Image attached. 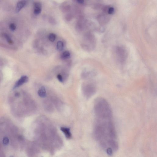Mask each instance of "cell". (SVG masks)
<instances>
[{
	"label": "cell",
	"mask_w": 157,
	"mask_h": 157,
	"mask_svg": "<svg viewBox=\"0 0 157 157\" xmlns=\"http://www.w3.org/2000/svg\"><path fill=\"white\" fill-rule=\"evenodd\" d=\"M94 107L96 118L94 138L108 155H112L118 150V143L112 108L107 101L102 98L97 99Z\"/></svg>",
	"instance_id": "obj_1"
},
{
	"label": "cell",
	"mask_w": 157,
	"mask_h": 157,
	"mask_svg": "<svg viewBox=\"0 0 157 157\" xmlns=\"http://www.w3.org/2000/svg\"><path fill=\"white\" fill-rule=\"evenodd\" d=\"M117 58L120 63H123L127 58V53L125 49L121 47H117L116 49Z\"/></svg>",
	"instance_id": "obj_2"
},
{
	"label": "cell",
	"mask_w": 157,
	"mask_h": 157,
	"mask_svg": "<svg viewBox=\"0 0 157 157\" xmlns=\"http://www.w3.org/2000/svg\"><path fill=\"white\" fill-rule=\"evenodd\" d=\"M28 78L27 76H23L21 77V78L16 82L14 88H16L20 86L24 83L28 81Z\"/></svg>",
	"instance_id": "obj_3"
},
{
	"label": "cell",
	"mask_w": 157,
	"mask_h": 157,
	"mask_svg": "<svg viewBox=\"0 0 157 157\" xmlns=\"http://www.w3.org/2000/svg\"><path fill=\"white\" fill-rule=\"evenodd\" d=\"M42 6L40 3L36 2L34 4V13L35 15L40 14L42 11Z\"/></svg>",
	"instance_id": "obj_4"
},
{
	"label": "cell",
	"mask_w": 157,
	"mask_h": 157,
	"mask_svg": "<svg viewBox=\"0 0 157 157\" xmlns=\"http://www.w3.org/2000/svg\"><path fill=\"white\" fill-rule=\"evenodd\" d=\"M27 4V1H19L17 4L16 10L17 12H19Z\"/></svg>",
	"instance_id": "obj_5"
},
{
	"label": "cell",
	"mask_w": 157,
	"mask_h": 157,
	"mask_svg": "<svg viewBox=\"0 0 157 157\" xmlns=\"http://www.w3.org/2000/svg\"><path fill=\"white\" fill-rule=\"evenodd\" d=\"M61 129L62 131L64 134L66 138L68 139L71 138V135L70 131V129L69 128L62 127L61 128Z\"/></svg>",
	"instance_id": "obj_6"
},
{
	"label": "cell",
	"mask_w": 157,
	"mask_h": 157,
	"mask_svg": "<svg viewBox=\"0 0 157 157\" xmlns=\"http://www.w3.org/2000/svg\"><path fill=\"white\" fill-rule=\"evenodd\" d=\"M38 94L41 97L44 98L46 96V91L44 87L42 86L39 88L38 91Z\"/></svg>",
	"instance_id": "obj_7"
},
{
	"label": "cell",
	"mask_w": 157,
	"mask_h": 157,
	"mask_svg": "<svg viewBox=\"0 0 157 157\" xmlns=\"http://www.w3.org/2000/svg\"><path fill=\"white\" fill-rule=\"evenodd\" d=\"M57 49L59 51H61L63 50L64 48V44L63 42L62 41H59L57 43Z\"/></svg>",
	"instance_id": "obj_8"
},
{
	"label": "cell",
	"mask_w": 157,
	"mask_h": 157,
	"mask_svg": "<svg viewBox=\"0 0 157 157\" xmlns=\"http://www.w3.org/2000/svg\"><path fill=\"white\" fill-rule=\"evenodd\" d=\"M3 35L4 37L5 38L6 40L8 43L10 45H13V42L10 36L6 33H4Z\"/></svg>",
	"instance_id": "obj_9"
},
{
	"label": "cell",
	"mask_w": 157,
	"mask_h": 157,
	"mask_svg": "<svg viewBox=\"0 0 157 157\" xmlns=\"http://www.w3.org/2000/svg\"><path fill=\"white\" fill-rule=\"evenodd\" d=\"M70 56V53L69 51H65L62 53L61 56V58L63 59H68Z\"/></svg>",
	"instance_id": "obj_10"
},
{
	"label": "cell",
	"mask_w": 157,
	"mask_h": 157,
	"mask_svg": "<svg viewBox=\"0 0 157 157\" xmlns=\"http://www.w3.org/2000/svg\"><path fill=\"white\" fill-rule=\"evenodd\" d=\"M99 20H100V22L101 23L104 24L107 22L108 19L106 16H101Z\"/></svg>",
	"instance_id": "obj_11"
},
{
	"label": "cell",
	"mask_w": 157,
	"mask_h": 157,
	"mask_svg": "<svg viewBox=\"0 0 157 157\" xmlns=\"http://www.w3.org/2000/svg\"><path fill=\"white\" fill-rule=\"evenodd\" d=\"M48 39L51 42H54L56 39V35L54 33H50L49 35Z\"/></svg>",
	"instance_id": "obj_12"
},
{
	"label": "cell",
	"mask_w": 157,
	"mask_h": 157,
	"mask_svg": "<svg viewBox=\"0 0 157 157\" xmlns=\"http://www.w3.org/2000/svg\"><path fill=\"white\" fill-rule=\"evenodd\" d=\"M9 28L12 31H14L16 29V26L15 24L11 23L10 24Z\"/></svg>",
	"instance_id": "obj_13"
},
{
	"label": "cell",
	"mask_w": 157,
	"mask_h": 157,
	"mask_svg": "<svg viewBox=\"0 0 157 157\" xmlns=\"http://www.w3.org/2000/svg\"><path fill=\"white\" fill-rule=\"evenodd\" d=\"M115 11V9L113 7H110L107 9V13L109 14H113Z\"/></svg>",
	"instance_id": "obj_14"
},
{
	"label": "cell",
	"mask_w": 157,
	"mask_h": 157,
	"mask_svg": "<svg viewBox=\"0 0 157 157\" xmlns=\"http://www.w3.org/2000/svg\"><path fill=\"white\" fill-rule=\"evenodd\" d=\"M3 143L5 145H6L8 144L9 142V140L8 138H7V137H5L3 139Z\"/></svg>",
	"instance_id": "obj_15"
},
{
	"label": "cell",
	"mask_w": 157,
	"mask_h": 157,
	"mask_svg": "<svg viewBox=\"0 0 157 157\" xmlns=\"http://www.w3.org/2000/svg\"><path fill=\"white\" fill-rule=\"evenodd\" d=\"M57 77L58 79V80L61 82H63V80L62 76L60 74H59L57 75Z\"/></svg>",
	"instance_id": "obj_16"
},
{
	"label": "cell",
	"mask_w": 157,
	"mask_h": 157,
	"mask_svg": "<svg viewBox=\"0 0 157 157\" xmlns=\"http://www.w3.org/2000/svg\"><path fill=\"white\" fill-rule=\"evenodd\" d=\"M77 2L79 4H83V3L84 2V1H83V0H78V1H77Z\"/></svg>",
	"instance_id": "obj_17"
},
{
	"label": "cell",
	"mask_w": 157,
	"mask_h": 157,
	"mask_svg": "<svg viewBox=\"0 0 157 157\" xmlns=\"http://www.w3.org/2000/svg\"><path fill=\"white\" fill-rule=\"evenodd\" d=\"M19 95V93H16L15 94V96L16 97H18Z\"/></svg>",
	"instance_id": "obj_18"
}]
</instances>
